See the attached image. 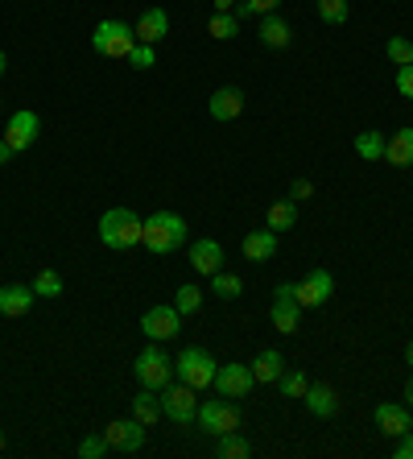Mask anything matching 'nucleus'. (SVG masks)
Returning a JSON list of instances; mask_svg holds the SVG:
<instances>
[{"label":"nucleus","instance_id":"obj_31","mask_svg":"<svg viewBox=\"0 0 413 459\" xmlns=\"http://www.w3.org/2000/svg\"><path fill=\"white\" fill-rule=\"evenodd\" d=\"M385 54H389L393 67H409L413 62V42L409 37H389V42H385Z\"/></svg>","mask_w":413,"mask_h":459},{"label":"nucleus","instance_id":"obj_39","mask_svg":"<svg viewBox=\"0 0 413 459\" xmlns=\"http://www.w3.org/2000/svg\"><path fill=\"white\" fill-rule=\"evenodd\" d=\"M310 194H314V182H310V178H294V186H290V199H294V203H302V199H310Z\"/></svg>","mask_w":413,"mask_h":459},{"label":"nucleus","instance_id":"obj_40","mask_svg":"<svg viewBox=\"0 0 413 459\" xmlns=\"http://www.w3.org/2000/svg\"><path fill=\"white\" fill-rule=\"evenodd\" d=\"M393 455H397V459H413V431H405V435L397 439V447H393Z\"/></svg>","mask_w":413,"mask_h":459},{"label":"nucleus","instance_id":"obj_21","mask_svg":"<svg viewBox=\"0 0 413 459\" xmlns=\"http://www.w3.org/2000/svg\"><path fill=\"white\" fill-rule=\"evenodd\" d=\"M248 368L257 376V385H273V381H282V373H285V356L277 348H265V352H257V360L248 364Z\"/></svg>","mask_w":413,"mask_h":459},{"label":"nucleus","instance_id":"obj_1","mask_svg":"<svg viewBox=\"0 0 413 459\" xmlns=\"http://www.w3.org/2000/svg\"><path fill=\"white\" fill-rule=\"evenodd\" d=\"M145 232V219L132 211V207H107L99 216V244L112 249V253H124V249H137Z\"/></svg>","mask_w":413,"mask_h":459},{"label":"nucleus","instance_id":"obj_30","mask_svg":"<svg viewBox=\"0 0 413 459\" xmlns=\"http://www.w3.org/2000/svg\"><path fill=\"white\" fill-rule=\"evenodd\" d=\"M34 294H37V298H59V294H62V273L42 269V273L34 278Z\"/></svg>","mask_w":413,"mask_h":459},{"label":"nucleus","instance_id":"obj_35","mask_svg":"<svg viewBox=\"0 0 413 459\" xmlns=\"http://www.w3.org/2000/svg\"><path fill=\"white\" fill-rule=\"evenodd\" d=\"M319 17L327 25H343L347 21V0H319Z\"/></svg>","mask_w":413,"mask_h":459},{"label":"nucleus","instance_id":"obj_4","mask_svg":"<svg viewBox=\"0 0 413 459\" xmlns=\"http://www.w3.org/2000/svg\"><path fill=\"white\" fill-rule=\"evenodd\" d=\"M137 46V34H132L129 21H120V17H107L91 29V50L99 59H129V50Z\"/></svg>","mask_w":413,"mask_h":459},{"label":"nucleus","instance_id":"obj_43","mask_svg":"<svg viewBox=\"0 0 413 459\" xmlns=\"http://www.w3.org/2000/svg\"><path fill=\"white\" fill-rule=\"evenodd\" d=\"M405 364H409V368H413V339H409V344H405Z\"/></svg>","mask_w":413,"mask_h":459},{"label":"nucleus","instance_id":"obj_18","mask_svg":"<svg viewBox=\"0 0 413 459\" xmlns=\"http://www.w3.org/2000/svg\"><path fill=\"white\" fill-rule=\"evenodd\" d=\"M34 303H37L34 286H17V281H12V286H0V314H4V319H21Z\"/></svg>","mask_w":413,"mask_h":459},{"label":"nucleus","instance_id":"obj_36","mask_svg":"<svg viewBox=\"0 0 413 459\" xmlns=\"http://www.w3.org/2000/svg\"><path fill=\"white\" fill-rule=\"evenodd\" d=\"M277 385H282V393H285V398H302V393H306V373H298V368H294V373H290V368H285Z\"/></svg>","mask_w":413,"mask_h":459},{"label":"nucleus","instance_id":"obj_28","mask_svg":"<svg viewBox=\"0 0 413 459\" xmlns=\"http://www.w3.org/2000/svg\"><path fill=\"white\" fill-rule=\"evenodd\" d=\"M211 294H215V298H227V303H232V298H240V294H244V281H240L236 273H224V269H219V273H211Z\"/></svg>","mask_w":413,"mask_h":459},{"label":"nucleus","instance_id":"obj_32","mask_svg":"<svg viewBox=\"0 0 413 459\" xmlns=\"http://www.w3.org/2000/svg\"><path fill=\"white\" fill-rule=\"evenodd\" d=\"M174 306H178V314H195L203 306V290L199 286H178V294H174Z\"/></svg>","mask_w":413,"mask_h":459},{"label":"nucleus","instance_id":"obj_8","mask_svg":"<svg viewBox=\"0 0 413 459\" xmlns=\"http://www.w3.org/2000/svg\"><path fill=\"white\" fill-rule=\"evenodd\" d=\"M141 331L154 339V344H165V339H174L178 331H182V314H178L174 303H157L141 314Z\"/></svg>","mask_w":413,"mask_h":459},{"label":"nucleus","instance_id":"obj_20","mask_svg":"<svg viewBox=\"0 0 413 459\" xmlns=\"http://www.w3.org/2000/svg\"><path fill=\"white\" fill-rule=\"evenodd\" d=\"M302 401H306V410L314 414V418H335V414H339V393L330 385H306Z\"/></svg>","mask_w":413,"mask_h":459},{"label":"nucleus","instance_id":"obj_3","mask_svg":"<svg viewBox=\"0 0 413 459\" xmlns=\"http://www.w3.org/2000/svg\"><path fill=\"white\" fill-rule=\"evenodd\" d=\"M132 373H137V385L157 393V389H165L174 381V356H170L162 344L149 339V348H141V356L132 360Z\"/></svg>","mask_w":413,"mask_h":459},{"label":"nucleus","instance_id":"obj_10","mask_svg":"<svg viewBox=\"0 0 413 459\" xmlns=\"http://www.w3.org/2000/svg\"><path fill=\"white\" fill-rule=\"evenodd\" d=\"M145 431L149 426L137 423V418H120V423H107L104 439H107V451H120V455H137L145 447Z\"/></svg>","mask_w":413,"mask_h":459},{"label":"nucleus","instance_id":"obj_27","mask_svg":"<svg viewBox=\"0 0 413 459\" xmlns=\"http://www.w3.org/2000/svg\"><path fill=\"white\" fill-rule=\"evenodd\" d=\"M207 34L215 37V42H227V37L240 34V17L236 12H215L211 21H207Z\"/></svg>","mask_w":413,"mask_h":459},{"label":"nucleus","instance_id":"obj_15","mask_svg":"<svg viewBox=\"0 0 413 459\" xmlns=\"http://www.w3.org/2000/svg\"><path fill=\"white\" fill-rule=\"evenodd\" d=\"M132 34H137V42H149V46H157V42H165L170 37V12L165 9H145L141 17H137V25H132Z\"/></svg>","mask_w":413,"mask_h":459},{"label":"nucleus","instance_id":"obj_34","mask_svg":"<svg viewBox=\"0 0 413 459\" xmlns=\"http://www.w3.org/2000/svg\"><path fill=\"white\" fill-rule=\"evenodd\" d=\"M277 4H282V0H240L232 12L244 21V17H269V12H277Z\"/></svg>","mask_w":413,"mask_h":459},{"label":"nucleus","instance_id":"obj_29","mask_svg":"<svg viewBox=\"0 0 413 459\" xmlns=\"http://www.w3.org/2000/svg\"><path fill=\"white\" fill-rule=\"evenodd\" d=\"M215 455H219V459H248V455H252V447L244 443V435H240V431H232V435H219V447H215Z\"/></svg>","mask_w":413,"mask_h":459},{"label":"nucleus","instance_id":"obj_14","mask_svg":"<svg viewBox=\"0 0 413 459\" xmlns=\"http://www.w3.org/2000/svg\"><path fill=\"white\" fill-rule=\"evenodd\" d=\"M187 257H190V269H195V273H207V278L224 269V244H219V241H207V236L190 244Z\"/></svg>","mask_w":413,"mask_h":459},{"label":"nucleus","instance_id":"obj_33","mask_svg":"<svg viewBox=\"0 0 413 459\" xmlns=\"http://www.w3.org/2000/svg\"><path fill=\"white\" fill-rule=\"evenodd\" d=\"M132 67V71H149V67H157V50L149 46V42H137V46L129 50V59H124Z\"/></svg>","mask_w":413,"mask_h":459},{"label":"nucleus","instance_id":"obj_16","mask_svg":"<svg viewBox=\"0 0 413 459\" xmlns=\"http://www.w3.org/2000/svg\"><path fill=\"white\" fill-rule=\"evenodd\" d=\"M273 331H282V336H298V327H302V306H298L294 294H282V298H273Z\"/></svg>","mask_w":413,"mask_h":459},{"label":"nucleus","instance_id":"obj_42","mask_svg":"<svg viewBox=\"0 0 413 459\" xmlns=\"http://www.w3.org/2000/svg\"><path fill=\"white\" fill-rule=\"evenodd\" d=\"M9 157H12V149H9V141L0 137V166H9Z\"/></svg>","mask_w":413,"mask_h":459},{"label":"nucleus","instance_id":"obj_19","mask_svg":"<svg viewBox=\"0 0 413 459\" xmlns=\"http://www.w3.org/2000/svg\"><path fill=\"white\" fill-rule=\"evenodd\" d=\"M240 253H244L248 261H273V257H277V232L273 228L248 232L244 241H240Z\"/></svg>","mask_w":413,"mask_h":459},{"label":"nucleus","instance_id":"obj_38","mask_svg":"<svg viewBox=\"0 0 413 459\" xmlns=\"http://www.w3.org/2000/svg\"><path fill=\"white\" fill-rule=\"evenodd\" d=\"M397 91H401L405 99H413V62L409 67H397Z\"/></svg>","mask_w":413,"mask_h":459},{"label":"nucleus","instance_id":"obj_17","mask_svg":"<svg viewBox=\"0 0 413 459\" xmlns=\"http://www.w3.org/2000/svg\"><path fill=\"white\" fill-rule=\"evenodd\" d=\"M207 112H211L215 121H236L240 112H244V91L240 87H219L211 99H207Z\"/></svg>","mask_w":413,"mask_h":459},{"label":"nucleus","instance_id":"obj_25","mask_svg":"<svg viewBox=\"0 0 413 459\" xmlns=\"http://www.w3.org/2000/svg\"><path fill=\"white\" fill-rule=\"evenodd\" d=\"M298 224V203L294 199H277V203L265 211V228H273V232H290Z\"/></svg>","mask_w":413,"mask_h":459},{"label":"nucleus","instance_id":"obj_13","mask_svg":"<svg viewBox=\"0 0 413 459\" xmlns=\"http://www.w3.org/2000/svg\"><path fill=\"white\" fill-rule=\"evenodd\" d=\"M377 426H380V435L401 439L405 431H413L409 406H397V401H380V406H377Z\"/></svg>","mask_w":413,"mask_h":459},{"label":"nucleus","instance_id":"obj_23","mask_svg":"<svg viewBox=\"0 0 413 459\" xmlns=\"http://www.w3.org/2000/svg\"><path fill=\"white\" fill-rule=\"evenodd\" d=\"M385 162L397 166V170L413 166V129H401V133L389 137V146H385Z\"/></svg>","mask_w":413,"mask_h":459},{"label":"nucleus","instance_id":"obj_37","mask_svg":"<svg viewBox=\"0 0 413 459\" xmlns=\"http://www.w3.org/2000/svg\"><path fill=\"white\" fill-rule=\"evenodd\" d=\"M107 455V439H104V431L99 435H87L79 443V459H104Z\"/></svg>","mask_w":413,"mask_h":459},{"label":"nucleus","instance_id":"obj_22","mask_svg":"<svg viewBox=\"0 0 413 459\" xmlns=\"http://www.w3.org/2000/svg\"><path fill=\"white\" fill-rule=\"evenodd\" d=\"M294 42V29H290V21H282L277 12H269V17H260V46L269 50H285Z\"/></svg>","mask_w":413,"mask_h":459},{"label":"nucleus","instance_id":"obj_45","mask_svg":"<svg viewBox=\"0 0 413 459\" xmlns=\"http://www.w3.org/2000/svg\"><path fill=\"white\" fill-rule=\"evenodd\" d=\"M9 71V54H4V50H0V75Z\"/></svg>","mask_w":413,"mask_h":459},{"label":"nucleus","instance_id":"obj_44","mask_svg":"<svg viewBox=\"0 0 413 459\" xmlns=\"http://www.w3.org/2000/svg\"><path fill=\"white\" fill-rule=\"evenodd\" d=\"M405 406H413V376H409V385H405Z\"/></svg>","mask_w":413,"mask_h":459},{"label":"nucleus","instance_id":"obj_46","mask_svg":"<svg viewBox=\"0 0 413 459\" xmlns=\"http://www.w3.org/2000/svg\"><path fill=\"white\" fill-rule=\"evenodd\" d=\"M0 451H4V431H0Z\"/></svg>","mask_w":413,"mask_h":459},{"label":"nucleus","instance_id":"obj_2","mask_svg":"<svg viewBox=\"0 0 413 459\" xmlns=\"http://www.w3.org/2000/svg\"><path fill=\"white\" fill-rule=\"evenodd\" d=\"M141 244L157 257L178 253V249L187 244V219L178 216V211H154V216H145Z\"/></svg>","mask_w":413,"mask_h":459},{"label":"nucleus","instance_id":"obj_7","mask_svg":"<svg viewBox=\"0 0 413 459\" xmlns=\"http://www.w3.org/2000/svg\"><path fill=\"white\" fill-rule=\"evenodd\" d=\"M199 389H190L187 381H170L165 389H157V398H162V414L170 418V423H178V426H187V423H195V414H199V398H195Z\"/></svg>","mask_w":413,"mask_h":459},{"label":"nucleus","instance_id":"obj_26","mask_svg":"<svg viewBox=\"0 0 413 459\" xmlns=\"http://www.w3.org/2000/svg\"><path fill=\"white\" fill-rule=\"evenodd\" d=\"M385 146H389V137L377 133V129H368V133H355V154L364 157V162H385Z\"/></svg>","mask_w":413,"mask_h":459},{"label":"nucleus","instance_id":"obj_11","mask_svg":"<svg viewBox=\"0 0 413 459\" xmlns=\"http://www.w3.org/2000/svg\"><path fill=\"white\" fill-rule=\"evenodd\" d=\"M37 133H42V121H37V112L21 108L9 116V129H4V141H9L12 154H21V149H29L37 141Z\"/></svg>","mask_w":413,"mask_h":459},{"label":"nucleus","instance_id":"obj_41","mask_svg":"<svg viewBox=\"0 0 413 459\" xmlns=\"http://www.w3.org/2000/svg\"><path fill=\"white\" fill-rule=\"evenodd\" d=\"M211 4H215V12H232L240 0H211Z\"/></svg>","mask_w":413,"mask_h":459},{"label":"nucleus","instance_id":"obj_5","mask_svg":"<svg viewBox=\"0 0 413 459\" xmlns=\"http://www.w3.org/2000/svg\"><path fill=\"white\" fill-rule=\"evenodd\" d=\"M215 373H219V364L211 360V352L203 348H182L174 356V376L178 381H187L190 389H207L215 385Z\"/></svg>","mask_w":413,"mask_h":459},{"label":"nucleus","instance_id":"obj_24","mask_svg":"<svg viewBox=\"0 0 413 459\" xmlns=\"http://www.w3.org/2000/svg\"><path fill=\"white\" fill-rule=\"evenodd\" d=\"M132 418L145 423V426H157L165 418V414H162V398H157L154 389H141V393L132 398Z\"/></svg>","mask_w":413,"mask_h":459},{"label":"nucleus","instance_id":"obj_6","mask_svg":"<svg viewBox=\"0 0 413 459\" xmlns=\"http://www.w3.org/2000/svg\"><path fill=\"white\" fill-rule=\"evenodd\" d=\"M195 423H199L211 439H219V435H232V431H240V410H236V401L219 393V398L203 401L199 414H195Z\"/></svg>","mask_w":413,"mask_h":459},{"label":"nucleus","instance_id":"obj_9","mask_svg":"<svg viewBox=\"0 0 413 459\" xmlns=\"http://www.w3.org/2000/svg\"><path fill=\"white\" fill-rule=\"evenodd\" d=\"M294 298L302 311H314V306H322L327 298H335V278H330V269H310L302 281H294Z\"/></svg>","mask_w":413,"mask_h":459},{"label":"nucleus","instance_id":"obj_12","mask_svg":"<svg viewBox=\"0 0 413 459\" xmlns=\"http://www.w3.org/2000/svg\"><path fill=\"white\" fill-rule=\"evenodd\" d=\"M252 385H257V376H252V368L248 364H219V373H215V389L224 393V398H248L252 393Z\"/></svg>","mask_w":413,"mask_h":459}]
</instances>
